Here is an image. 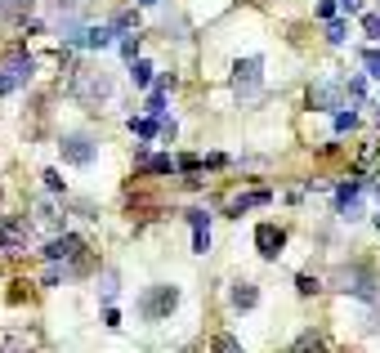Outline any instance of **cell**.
<instances>
[{
    "mask_svg": "<svg viewBox=\"0 0 380 353\" xmlns=\"http://www.w3.org/2000/svg\"><path fill=\"white\" fill-rule=\"evenodd\" d=\"M336 291H345V295H358V300H380V282H376V273L367 269V264H349V269H336Z\"/></svg>",
    "mask_w": 380,
    "mask_h": 353,
    "instance_id": "1",
    "label": "cell"
},
{
    "mask_svg": "<svg viewBox=\"0 0 380 353\" xmlns=\"http://www.w3.org/2000/svg\"><path fill=\"white\" fill-rule=\"evenodd\" d=\"M72 94H76L81 103H103V99L112 94V72H103V68H76Z\"/></svg>",
    "mask_w": 380,
    "mask_h": 353,
    "instance_id": "2",
    "label": "cell"
},
{
    "mask_svg": "<svg viewBox=\"0 0 380 353\" xmlns=\"http://www.w3.org/2000/svg\"><path fill=\"white\" fill-rule=\"evenodd\" d=\"M175 304H179V291H175V286H152L144 300H139V313H144L148 322H161V318H170V313H175Z\"/></svg>",
    "mask_w": 380,
    "mask_h": 353,
    "instance_id": "3",
    "label": "cell"
},
{
    "mask_svg": "<svg viewBox=\"0 0 380 353\" xmlns=\"http://www.w3.org/2000/svg\"><path fill=\"white\" fill-rule=\"evenodd\" d=\"M260 81H264V59H242V63L233 68V90H237V99H255Z\"/></svg>",
    "mask_w": 380,
    "mask_h": 353,
    "instance_id": "4",
    "label": "cell"
},
{
    "mask_svg": "<svg viewBox=\"0 0 380 353\" xmlns=\"http://www.w3.org/2000/svg\"><path fill=\"white\" fill-rule=\"evenodd\" d=\"M309 108H318V112L345 108V85H340V81H318V85H309Z\"/></svg>",
    "mask_w": 380,
    "mask_h": 353,
    "instance_id": "5",
    "label": "cell"
},
{
    "mask_svg": "<svg viewBox=\"0 0 380 353\" xmlns=\"http://www.w3.org/2000/svg\"><path fill=\"white\" fill-rule=\"evenodd\" d=\"M59 148H63V161H72V166H90V161L99 157V143L90 135H68Z\"/></svg>",
    "mask_w": 380,
    "mask_h": 353,
    "instance_id": "6",
    "label": "cell"
},
{
    "mask_svg": "<svg viewBox=\"0 0 380 353\" xmlns=\"http://www.w3.org/2000/svg\"><path fill=\"white\" fill-rule=\"evenodd\" d=\"M255 246H260L264 260H278L282 246H287V233H282L278 224H260V228H255Z\"/></svg>",
    "mask_w": 380,
    "mask_h": 353,
    "instance_id": "7",
    "label": "cell"
},
{
    "mask_svg": "<svg viewBox=\"0 0 380 353\" xmlns=\"http://www.w3.org/2000/svg\"><path fill=\"white\" fill-rule=\"evenodd\" d=\"M32 68H36V63H32V54H27V50H9V54H5V63H0V72H5L14 85L32 81Z\"/></svg>",
    "mask_w": 380,
    "mask_h": 353,
    "instance_id": "8",
    "label": "cell"
},
{
    "mask_svg": "<svg viewBox=\"0 0 380 353\" xmlns=\"http://www.w3.org/2000/svg\"><path fill=\"white\" fill-rule=\"evenodd\" d=\"M85 251V242L81 237H72V233H63V237H54L50 246H45V260H54V264H63V260H76V255Z\"/></svg>",
    "mask_w": 380,
    "mask_h": 353,
    "instance_id": "9",
    "label": "cell"
},
{
    "mask_svg": "<svg viewBox=\"0 0 380 353\" xmlns=\"http://www.w3.org/2000/svg\"><path fill=\"white\" fill-rule=\"evenodd\" d=\"M188 224H193V251L206 255L211 251V224H206V211H188Z\"/></svg>",
    "mask_w": 380,
    "mask_h": 353,
    "instance_id": "10",
    "label": "cell"
},
{
    "mask_svg": "<svg viewBox=\"0 0 380 353\" xmlns=\"http://www.w3.org/2000/svg\"><path fill=\"white\" fill-rule=\"evenodd\" d=\"M260 304V286L255 282H237L233 286V309H255Z\"/></svg>",
    "mask_w": 380,
    "mask_h": 353,
    "instance_id": "11",
    "label": "cell"
},
{
    "mask_svg": "<svg viewBox=\"0 0 380 353\" xmlns=\"http://www.w3.org/2000/svg\"><path fill=\"white\" fill-rule=\"evenodd\" d=\"M112 41H117L112 27H85V32H81V45H90V50H108Z\"/></svg>",
    "mask_w": 380,
    "mask_h": 353,
    "instance_id": "12",
    "label": "cell"
},
{
    "mask_svg": "<svg viewBox=\"0 0 380 353\" xmlns=\"http://www.w3.org/2000/svg\"><path fill=\"white\" fill-rule=\"evenodd\" d=\"M27 233H32L27 224H9V228H0V251H18Z\"/></svg>",
    "mask_w": 380,
    "mask_h": 353,
    "instance_id": "13",
    "label": "cell"
},
{
    "mask_svg": "<svg viewBox=\"0 0 380 353\" xmlns=\"http://www.w3.org/2000/svg\"><path fill=\"white\" fill-rule=\"evenodd\" d=\"M255 206H269V188H260V193H246V197H237V202L228 206V215H242V211H255Z\"/></svg>",
    "mask_w": 380,
    "mask_h": 353,
    "instance_id": "14",
    "label": "cell"
},
{
    "mask_svg": "<svg viewBox=\"0 0 380 353\" xmlns=\"http://www.w3.org/2000/svg\"><path fill=\"white\" fill-rule=\"evenodd\" d=\"M139 170H148V175H170L175 161H170V157H148V152L139 148Z\"/></svg>",
    "mask_w": 380,
    "mask_h": 353,
    "instance_id": "15",
    "label": "cell"
},
{
    "mask_svg": "<svg viewBox=\"0 0 380 353\" xmlns=\"http://www.w3.org/2000/svg\"><path fill=\"white\" fill-rule=\"evenodd\" d=\"M291 353H327V345H322V336L318 331H304V336L296 340V349Z\"/></svg>",
    "mask_w": 380,
    "mask_h": 353,
    "instance_id": "16",
    "label": "cell"
},
{
    "mask_svg": "<svg viewBox=\"0 0 380 353\" xmlns=\"http://www.w3.org/2000/svg\"><path fill=\"white\" fill-rule=\"evenodd\" d=\"M32 5L36 0H0V18H23V14H32Z\"/></svg>",
    "mask_w": 380,
    "mask_h": 353,
    "instance_id": "17",
    "label": "cell"
},
{
    "mask_svg": "<svg viewBox=\"0 0 380 353\" xmlns=\"http://www.w3.org/2000/svg\"><path fill=\"white\" fill-rule=\"evenodd\" d=\"M130 130H135L139 139H152L161 126H157V117H130Z\"/></svg>",
    "mask_w": 380,
    "mask_h": 353,
    "instance_id": "18",
    "label": "cell"
},
{
    "mask_svg": "<svg viewBox=\"0 0 380 353\" xmlns=\"http://www.w3.org/2000/svg\"><path fill=\"white\" fill-rule=\"evenodd\" d=\"M130 76H135V85H139V90H148V85H152V63L135 59V63H130Z\"/></svg>",
    "mask_w": 380,
    "mask_h": 353,
    "instance_id": "19",
    "label": "cell"
},
{
    "mask_svg": "<svg viewBox=\"0 0 380 353\" xmlns=\"http://www.w3.org/2000/svg\"><path fill=\"white\" fill-rule=\"evenodd\" d=\"M121 59H126V63L139 59V36H126V41H121Z\"/></svg>",
    "mask_w": 380,
    "mask_h": 353,
    "instance_id": "20",
    "label": "cell"
},
{
    "mask_svg": "<svg viewBox=\"0 0 380 353\" xmlns=\"http://www.w3.org/2000/svg\"><path fill=\"white\" fill-rule=\"evenodd\" d=\"M363 68H367V76H376V81H380V50H367L363 54Z\"/></svg>",
    "mask_w": 380,
    "mask_h": 353,
    "instance_id": "21",
    "label": "cell"
},
{
    "mask_svg": "<svg viewBox=\"0 0 380 353\" xmlns=\"http://www.w3.org/2000/svg\"><path fill=\"white\" fill-rule=\"evenodd\" d=\"M327 41H331V45L345 41V23H340V18H331V23H327Z\"/></svg>",
    "mask_w": 380,
    "mask_h": 353,
    "instance_id": "22",
    "label": "cell"
},
{
    "mask_svg": "<svg viewBox=\"0 0 380 353\" xmlns=\"http://www.w3.org/2000/svg\"><path fill=\"white\" fill-rule=\"evenodd\" d=\"M354 126H358L354 112H336V135H345V130H354Z\"/></svg>",
    "mask_w": 380,
    "mask_h": 353,
    "instance_id": "23",
    "label": "cell"
},
{
    "mask_svg": "<svg viewBox=\"0 0 380 353\" xmlns=\"http://www.w3.org/2000/svg\"><path fill=\"white\" fill-rule=\"evenodd\" d=\"M340 219H363V206H358V197H349V202L340 206Z\"/></svg>",
    "mask_w": 380,
    "mask_h": 353,
    "instance_id": "24",
    "label": "cell"
},
{
    "mask_svg": "<svg viewBox=\"0 0 380 353\" xmlns=\"http://www.w3.org/2000/svg\"><path fill=\"white\" fill-rule=\"evenodd\" d=\"M296 291H300V295H313V291H318V278H309V273H300V278H296Z\"/></svg>",
    "mask_w": 380,
    "mask_h": 353,
    "instance_id": "25",
    "label": "cell"
},
{
    "mask_svg": "<svg viewBox=\"0 0 380 353\" xmlns=\"http://www.w3.org/2000/svg\"><path fill=\"white\" fill-rule=\"evenodd\" d=\"M139 23V18L135 14H130V9H126V14H117V23H112V32H130V27H135Z\"/></svg>",
    "mask_w": 380,
    "mask_h": 353,
    "instance_id": "26",
    "label": "cell"
},
{
    "mask_svg": "<svg viewBox=\"0 0 380 353\" xmlns=\"http://www.w3.org/2000/svg\"><path fill=\"white\" fill-rule=\"evenodd\" d=\"M103 300H117V273H103Z\"/></svg>",
    "mask_w": 380,
    "mask_h": 353,
    "instance_id": "27",
    "label": "cell"
},
{
    "mask_svg": "<svg viewBox=\"0 0 380 353\" xmlns=\"http://www.w3.org/2000/svg\"><path fill=\"white\" fill-rule=\"evenodd\" d=\"M363 94H367V81L363 76H349V99H363Z\"/></svg>",
    "mask_w": 380,
    "mask_h": 353,
    "instance_id": "28",
    "label": "cell"
},
{
    "mask_svg": "<svg viewBox=\"0 0 380 353\" xmlns=\"http://www.w3.org/2000/svg\"><path fill=\"white\" fill-rule=\"evenodd\" d=\"M363 32L367 36H380V14H363Z\"/></svg>",
    "mask_w": 380,
    "mask_h": 353,
    "instance_id": "29",
    "label": "cell"
},
{
    "mask_svg": "<svg viewBox=\"0 0 380 353\" xmlns=\"http://www.w3.org/2000/svg\"><path fill=\"white\" fill-rule=\"evenodd\" d=\"M215 353H242V349H237L233 336H220V340H215Z\"/></svg>",
    "mask_w": 380,
    "mask_h": 353,
    "instance_id": "30",
    "label": "cell"
},
{
    "mask_svg": "<svg viewBox=\"0 0 380 353\" xmlns=\"http://www.w3.org/2000/svg\"><path fill=\"white\" fill-rule=\"evenodd\" d=\"M336 9H340V0H318V18H336Z\"/></svg>",
    "mask_w": 380,
    "mask_h": 353,
    "instance_id": "31",
    "label": "cell"
},
{
    "mask_svg": "<svg viewBox=\"0 0 380 353\" xmlns=\"http://www.w3.org/2000/svg\"><path fill=\"white\" fill-rule=\"evenodd\" d=\"M45 188H50V193H59V188H63V175H59V170H45Z\"/></svg>",
    "mask_w": 380,
    "mask_h": 353,
    "instance_id": "32",
    "label": "cell"
},
{
    "mask_svg": "<svg viewBox=\"0 0 380 353\" xmlns=\"http://www.w3.org/2000/svg\"><path fill=\"white\" fill-rule=\"evenodd\" d=\"M340 9L345 14H363V0H340Z\"/></svg>",
    "mask_w": 380,
    "mask_h": 353,
    "instance_id": "33",
    "label": "cell"
},
{
    "mask_svg": "<svg viewBox=\"0 0 380 353\" xmlns=\"http://www.w3.org/2000/svg\"><path fill=\"white\" fill-rule=\"evenodd\" d=\"M9 90H14V81H9V76L0 72V94H9Z\"/></svg>",
    "mask_w": 380,
    "mask_h": 353,
    "instance_id": "34",
    "label": "cell"
},
{
    "mask_svg": "<svg viewBox=\"0 0 380 353\" xmlns=\"http://www.w3.org/2000/svg\"><path fill=\"white\" fill-rule=\"evenodd\" d=\"M5 353H27V349H5Z\"/></svg>",
    "mask_w": 380,
    "mask_h": 353,
    "instance_id": "35",
    "label": "cell"
},
{
    "mask_svg": "<svg viewBox=\"0 0 380 353\" xmlns=\"http://www.w3.org/2000/svg\"><path fill=\"white\" fill-rule=\"evenodd\" d=\"M139 5H157V0H139Z\"/></svg>",
    "mask_w": 380,
    "mask_h": 353,
    "instance_id": "36",
    "label": "cell"
}]
</instances>
